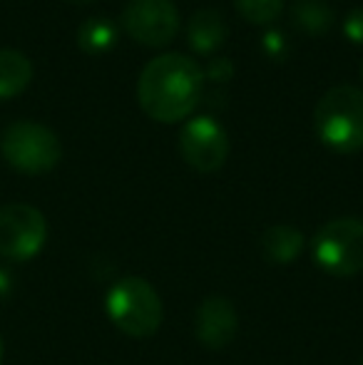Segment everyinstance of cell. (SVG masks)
I'll use <instances>...</instances> for the list:
<instances>
[{"label":"cell","mask_w":363,"mask_h":365,"mask_svg":"<svg viewBox=\"0 0 363 365\" xmlns=\"http://www.w3.org/2000/svg\"><path fill=\"white\" fill-rule=\"evenodd\" d=\"M105 311L110 321L132 338H147L157 333L165 318L160 293L137 276H127L112 284L105 296Z\"/></svg>","instance_id":"3"},{"label":"cell","mask_w":363,"mask_h":365,"mask_svg":"<svg viewBox=\"0 0 363 365\" xmlns=\"http://www.w3.org/2000/svg\"><path fill=\"white\" fill-rule=\"evenodd\" d=\"M0 152L5 162L23 174H45L58 167L63 145L50 127L38 122H13L3 132Z\"/></svg>","instance_id":"4"},{"label":"cell","mask_w":363,"mask_h":365,"mask_svg":"<svg viewBox=\"0 0 363 365\" xmlns=\"http://www.w3.org/2000/svg\"><path fill=\"white\" fill-rule=\"evenodd\" d=\"M234 75V63L229 58H212L204 70V80H214V82H227Z\"/></svg>","instance_id":"16"},{"label":"cell","mask_w":363,"mask_h":365,"mask_svg":"<svg viewBox=\"0 0 363 365\" xmlns=\"http://www.w3.org/2000/svg\"><path fill=\"white\" fill-rule=\"evenodd\" d=\"M70 3H92V0H70Z\"/></svg>","instance_id":"21"},{"label":"cell","mask_w":363,"mask_h":365,"mask_svg":"<svg viewBox=\"0 0 363 365\" xmlns=\"http://www.w3.org/2000/svg\"><path fill=\"white\" fill-rule=\"evenodd\" d=\"M239 331V316L232 301L224 296H209L202 301L194 316V333L197 341L209 351H222L234 341Z\"/></svg>","instance_id":"9"},{"label":"cell","mask_w":363,"mask_h":365,"mask_svg":"<svg viewBox=\"0 0 363 365\" xmlns=\"http://www.w3.org/2000/svg\"><path fill=\"white\" fill-rule=\"evenodd\" d=\"M33 80V63L20 50H0V100L18 97Z\"/></svg>","instance_id":"12"},{"label":"cell","mask_w":363,"mask_h":365,"mask_svg":"<svg viewBox=\"0 0 363 365\" xmlns=\"http://www.w3.org/2000/svg\"><path fill=\"white\" fill-rule=\"evenodd\" d=\"M127 35L147 48H165L180 33V10L172 0H127L122 8Z\"/></svg>","instance_id":"7"},{"label":"cell","mask_w":363,"mask_h":365,"mask_svg":"<svg viewBox=\"0 0 363 365\" xmlns=\"http://www.w3.org/2000/svg\"><path fill=\"white\" fill-rule=\"evenodd\" d=\"M15 289V281H13V274L8 269H0V303L5 298H10V293Z\"/></svg>","instance_id":"19"},{"label":"cell","mask_w":363,"mask_h":365,"mask_svg":"<svg viewBox=\"0 0 363 365\" xmlns=\"http://www.w3.org/2000/svg\"><path fill=\"white\" fill-rule=\"evenodd\" d=\"M304 234L291 224H274L264 231L262 236V249L272 264H294L304 251Z\"/></svg>","instance_id":"11"},{"label":"cell","mask_w":363,"mask_h":365,"mask_svg":"<svg viewBox=\"0 0 363 365\" xmlns=\"http://www.w3.org/2000/svg\"><path fill=\"white\" fill-rule=\"evenodd\" d=\"M229 28L222 13L214 8H199L187 23V40L194 53L212 55L227 43Z\"/></svg>","instance_id":"10"},{"label":"cell","mask_w":363,"mask_h":365,"mask_svg":"<svg viewBox=\"0 0 363 365\" xmlns=\"http://www.w3.org/2000/svg\"><path fill=\"white\" fill-rule=\"evenodd\" d=\"M204 95V70L182 53L157 55L137 82V100L147 117L162 125L182 122L197 110Z\"/></svg>","instance_id":"1"},{"label":"cell","mask_w":363,"mask_h":365,"mask_svg":"<svg viewBox=\"0 0 363 365\" xmlns=\"http://www.w3.org/2000/svg\"><path fill=\"white\" fill-rule=\"evenodd\" d=\"M291 20L301 33L311 38H321L334 28V8L324 0H296L291 5Z\"/></svg>","instance_id":"13"},{"label":"cell","mask_w":363,"mask_h":365,"mask_svg":"<svg viewBox=\"0 0 363 365\" xmlns=\"http://www.w3.org/2000/svg\"><path fill=\"white\" fill-rule=\"evenodd\" d=\"M117 43V28L110 18H88L78 30V45L88 55H105L115 48Z\"/></svg>","instance_id":"14"},{"label":"cell","mask_w":363,"mask_h":365,"mask_svg":"<svg viewBox=\"0 0 363 365\" xmlns=\"http://www.w3.org/2000/svg\"><path fill=\"white\" fill-rule=\"evenodd\" d=\"M344 35L354 45H363V8H354L344 20Z\"/></svg>","instance_id":"17"},{"label":"cell","mask_w":363,"mask_h":365,"mask_svg":"<svg viewBox=\"0 0 363 365\" xmlns=\"http://www.w3.org/2000/svg\"><path fill=\"white\" fill-rule=\"evenodd\" d=\"M3 356H5V343H3V336H0V363H3Z\"/></svg>","instance_id":"20"},{"label":"cell","mask_w":363,"mask_h":365,"mask_svg":"<svg viewBox=\"0 0 363 365\" xmlns=\"http://www.w3.org/2000/svg\"><path fill=\"white\" fill-rule=\"evenodd\" d=\"M262 48H264V53H267L269 58H284V53H286L284 35H281L279 30H269V33L262 38Z\"/></svg>","instance_id":"18"},{"label":"cell","mask_w":363,"mask_h":365,"mask_svg":"<svg viewBox=\"0 0 363 365\" xmlns=\"http://www.w3.org/2000/svg\"><path fill=\"white\" fill-rule=\"evenodd\" d=\"M180 152L197 172H217L229 157L227 130L214 117H192L180 132Z\"/></svg>","instance_id":"8"},{"label":"cell","mask_w":363,"mask_h":365,"mask_svg":"<svg viewBox=\"0 0 363 365\" xmlns=\"http://www.w3.org/2000/svg\"><path fill=\"white\" fill-rule=\"evenodd\" d=\"M314 261L326 274L356 276L363 271V221L354 217H341L319 229L314 236Z\"/></svg>","instance_id":"5"},{"label":"cell","mask_w":363,"mask_h":365,"mask_svg":"<svg viewBox=\"0 0 363 365\" xmlns=\"http://www.w3.org/2000/svg\"><path fill=\"white\" fill-rule=\"evenodd\" d=\"M48 241V221L30 204L0 207V256L8 261H30Z\"/></svg>","instance_id":"6"},{"label":"cell","mask_w":363,"mask_h":365,"mask_svg":"<svg viewBox=\"0 0 363 365\" xmlns=\"http://www.w3.org/2000/svg\"><path fill=\"white\" fill-rule=\"evenodd\" d=\"M319 140L339 154L363 149V90L354 85H336L321 95L314 110Z\"/></svg>","instance_id":"2"},{"label":"cell","mask_w":363,"mask_h":365,"mask_svg":"<svg viewBox=\"0 0 363 365\" xmlns=\"http://www.w3.org/2000/svg\"><path fill=\"white\" fill-rule=\"evenodd\" d=\"M361 365H363V361H361Z\"/></svg>","instance_id":"23"},{"label":"cell","mask_w":363,"mask_h":365,"mask_svg":"<svg viewBox=\"0 0 363 365\" xmlns=\"http://www.w3.org/2000/svg\"><path fill=\"white\" fill-rule=\"evenodd\" d=\"M361 77H363V63H361Z\"/></svg>","instance_id":"22"},{"label":"cell","mask_w":363,"mask_h":365,"mask_svg":"<svg viewBox=\"0 0 363 365\" xmlns=\"http://www.w3.org/2000/svg\"><path fill=\"white\" fill-rule=\"evenodd\" d=\"M234 8L244 20L254 25H269L284 10V0H234Z\"/></svg>","instance_id":"15"}]
</instances>
